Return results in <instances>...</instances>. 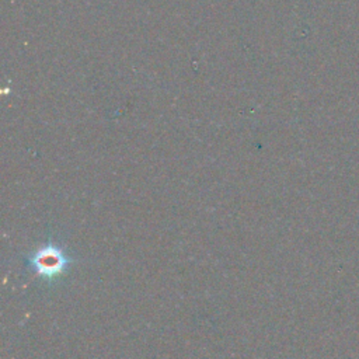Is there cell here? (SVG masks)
<instances>
[{
	"instance_id": "cell-1",
	"label": "cell",
	"mask_w": 359,
	"mask_h": 359,
	"mask_svg": "<svg viewBox=\"0 0 359 359\" xmlns=\"http://www.w3.org/2000/svg\"><path fill=\"white\" fill-rule=\"evenodd\" d=\"M24 262L25 266L38 278L46 282H53L67 272L73 264V258L66 254L60 245L49 240L45 245L25 257Z\"/></svg>"
}]
</instances>
